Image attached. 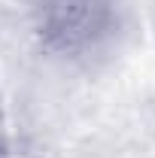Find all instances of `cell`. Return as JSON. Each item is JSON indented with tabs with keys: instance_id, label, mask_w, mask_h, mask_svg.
Instances as JSON below:
<instances>
[{
	"instance_id": "6da1fadb",
	"label": "cell",
	"mask_w": 155,
	"mask_h": 158,
	"mask_svg": "<svg viewBox=\"0 0 155 158\" xmlns=\"http://www.w3.org/2000/svg\"><path fill=\"white\" fill-rule=\"evenodd\" d=\"M43 34L61 49H79L107 27L110 0H43Z\"/></svg>"
}]
</instances>
